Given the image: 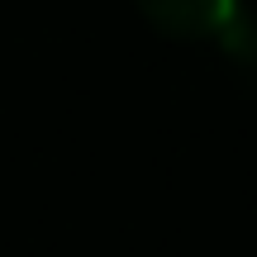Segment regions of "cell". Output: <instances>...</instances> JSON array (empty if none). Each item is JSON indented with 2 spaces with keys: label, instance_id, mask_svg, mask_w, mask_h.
Here are the masks:
<instances>
[{
  "label": "cell",
  "instance_id": "1",
  "mask_svg": "<svg viewBox=\"0 0 257 257\" xmlns=\"http://www.w3.org/2000/svg\"><path fill=\"white\" fill-rule=\"evenodd\" d=\"M243 0H138L148 19L181 38H219V29L238 15Z\"/></svg>",
  "mask_w": 257,
  "mask_h": 257
},
{
  "label": "cell",
  "instance_id": "2",
  "mask_svg": "<svg viewBox=\"0 0 257 257\" xmlns=\"http://www.w3.org/2000/svg\"><path fill=\"white\" fill-rule=\"evenodd\" d=\"M219 43H224V53L243 67V76L257 81V10L238 5V15L219 29Z\"/></svg>",
  "mask_w": 257,
  "mask_h": 257
}]
</instances>
